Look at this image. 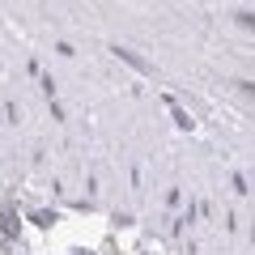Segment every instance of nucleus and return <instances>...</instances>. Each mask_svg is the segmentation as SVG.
I'll list each match as a JSON object with an SVG mask.
<instances>
[{"instance_id":"1","label":"nucleus","mask_w":255,"mask_h":255,"mask_svg":"<svg viewBox=\"0 0 255 255\" xmlns=\"http://www.w3.org/2000/svg\"><path fill=\"white\" fill-rule=\"evenodd\" d=\"M243 21H247V26H251V30H255V17H243Z\"/></svg>"}]
</instances>
